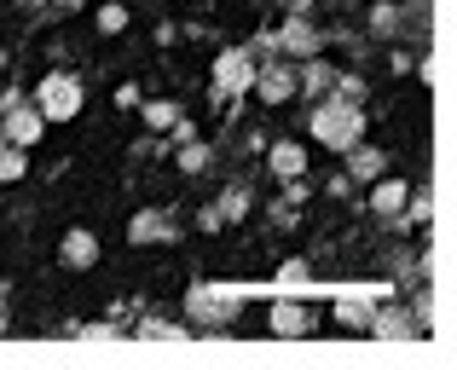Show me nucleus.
Here are the masks:
<instances>
[{
  "label": "nucleus",
  "instance_id": "20e7f679",
  "mask_svg": "<svg viewBox=\"0 0 457 370\" xmlns=\"http://www.w3.org/2000/svg\"><path fill=\"white\" fill-rule=\"evenodd\" d=\"M278 330H284V336H295V330H307V313H295V307H278Z\"/></svg>",
  "mask_w": 457,
  "mask_h": 370
},
{
  "label": "nucleus",
  "instance_id": "7ed1b4c3",
  "mask_svg": "<svg viewBox=\"0 0 457 370\" xmlns=\"http://www.w3.org/2000/svg\"><path fill=\"white\" fill-rule=\"evenodd\" d=\"M35 134H41V116H12V139H18V145H29Z\"/></svg>",
  "mask_w": 457,
  "mask_h": 370
},
{
  "label": "nucleus",
  "instance_id": "f257e3e1",
  "mask_svg": "<svg viewBox=\"0 0 457 370\" xmlns=\"http://www.w3.org/2000/svg\"><path fill=\"white\" fill-rule=\"evenodd\" d=\"M41 93H46V99H41L46 116H76L81 111V87H76V81H64V76H53Z\"/></svg>",
  "mask_w": 457,
  "mask_h": 370
},
{
  "label": "nucleus",
  "instance_id": "f03ea898",
  "mask_svg": "<svg viewBox=\"0 0 457 370\" xmlns=\"http://www.w3.org/2000/svg\"><path fill=\"white\" fill-rule=\"evenodd\" d=\"M319 134L330 139V145H347V139L359 134V122H353L347 111H324V116H319Z\"/></svg>",
  "mask_w": 457,
  "mask_h": 370
},
{
  "label": "nucleus",
  "instance_id": "39448f33",
  "mask_svg": "<svg viewBox=\"0 0 457 370\" xmlns=\"http://www.w3.org/2000/svg\"><path fill=\"white\" fill-rule=\"evenodd\" d=\"M64 255H70V260H93V243H87V237H70Z\"/></svg>",
  "mask_w": 457,
  "mask_h": 370
},
{
  "label": "nucleus",
  "instance_id": "423d86ee",
  "mask_svg": "<svg viewBox=\"0 0 457 370\" xmlns=\"http://www.w3.org/2000/svg\"><path fill=\"white\" fill-rule=\"evenodd\" d=\"M278 169H284V174H290V169H302V151H295V145H284V151H278Z\"/></svg>",
  "mask_w": 457,
  "mask_h": 370
}]
</instances>
